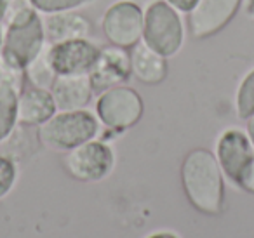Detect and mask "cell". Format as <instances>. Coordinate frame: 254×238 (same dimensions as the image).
<instances>
[{"label":"cell","instance_id":"20","mask_svg":"<svg viewBox=\"0 0 254 238\" xmlns=\"http://www.w3.org/2000/svg\"><path fill=\"white\" fill-rule=\"evenodd\" d=\"M37 12L40 14H53L61 11H77L89 5L94 0H30Z\"/></svg>","mask_w":254,"mask_h":238},{"label":"cell","instance_id":"26","mask_svg":"<svg viewBox=\"0 0 254 238\" xmlns=\"http://www.w3.org/2000/svg\"><path fill=\"white\" fill-rule=\"evenodd\" d=\"M244 11L249 18L254 19V0H246V4H244Z\"/></svg>","mask_w":254,"mask_h":238},{"label":"cell","instance_id":"24","mask_svg":"<svg viewBox=\"0 0 254 238\" xmlns=\"http://www.w3.org/2000/svg\"><path fill=\"white\" fill-rule=\"evenodd\" d=\"M145 238H181V237L173 230H157L153 233L146 235Z\"/></svg>","mask_w":254,"mask_h":238},{"label":"cell","instance_id":"3","mask_svg":"<svg viewBox=\"0 0 254 238\" xmlns=\"http://www.w3.org/2000/svg\"><path fill=\"white\" fill-rule=\"evenodd\" d=\"M47 46L44 21L35 9L23 12L5 21L4 47L0 63L14 70H26L30 63L42 53Z\"/></svg>","mask_w":254,"mask_h":238},{"label":"cell","instance_id":"25","mask_svg":"<svg viewBox=\"0 0 254 238\" xmlns=\"http://www.w3.org/2000/svg\"><path fill=\"white\" fill-rule=\"evenodd\" d=\"M246 132L249 136L251 143H253V148H254V115L246 119Z\"/></svg>","mask_w":254,"mask_h":238},{"label":"cell","instance_id":"16","mask_svg":"<svg viewBox=\"0 0 254 238\" xmlns=\"http://www.w3.org/2000/svg\"><path fill=\"white\" fill-rule=\"evenodd\" d=\"M19 91L0 80V144L5 143L18 127Z\"/></svg>","mask_w":254,"mask_h":238},{"label":"cell","instance_id":"21","mask_svg":"<svg viewBox=\"0 0 254 238\" xmlns=\"http://www.w3.org/2000/svg\"><path fill=\"white\" fill-rule=\"evenodd\" d=\"M33 9L30 0H7V11H5V21L16 18V16L23 14V12ZM4 21V23H5Z\"/></svg>","mask_w":254,"mask_h":238},{"label":"cell","instance_id":"6","mask_svg":"<svg viewBox=\"0 0 254 238\" xmlns=\"http://www.w3.org/2000/svg\"><path fill=\"white\" fill-rule=\"evenodd\" d=\"M63 167L70 178L80 182H99L115 169V151L110 143L94 137L63 157Z\"/></svg>","mask_w":254,"mask_h":238},{"label":"cell","instance_id":"23","mask_svg":"<svg viewBox=\"0 0 254 238\" xmlns=\"http://www.w3.org/2000/svg\"><path fill=\"white\" fill-rule=\"evenodd\" d=\"M166 2L169 5H173V7L176 9V11L188 14V12H190L191 9H193L195 5H197L198 0H166Z\"/></svg>","mask_w":254,"mask_h":238},{"label":"cell","instance_id":"7","mask_svg":"<svg viewBox=\"0 0 254 238\" xmlns=\"http://www.w3.org/2000/svg\"><path fill=\"white\" fill-rule=\"evenodd\" d=\"M101 32L108 44L131 49L143 39V9L134 0H117L101 16Z\"/></svg>","mask_w":254,"mask_h":238},{"label":"cell","instance_id":"27","mask_svg":"<svg viewBox=\"0 0 254 238\" xmlns=\"http://www.w3.org/2000/svg\"><path fill=\"white\" fill-rule=\"evenodd\" d=\"M5 11H7V0H0V25L5 21Z\"/></svg>","mask_w":254,"mask_h":238},{"label":"cell","instance_id":"2","mask_svg":"<svg viewBox=\"0 0 254 238\" xmlns=\"http://www.w3.org/2000/svg\"><path fill=\"white\" fill-rule=\"evenodd\" d=\"M101 123L92 112L71 110L56 112L47 122L37 127V137L44 148L56 153H66L99 136Z\"/></svg>","mask_w":254,"mask_h":238},{"label":"cell","instance_id":"9","mask_svg":"<svg viewBox=\"0 0 254 238\" xmlns=\"http://www.w3.org/2000/svg\"><path fill=\"white\" fill-rule=\"evenodd\" d=\"M244 0H198L188 12V30L197 40L218 35L226 28L242 7Z\"/></svg>","mask_w":254,"mask_h":238},{"label":"cell","instance_id":"13","mask_svg":"<svg viewBox=\"0 0 254 238\" xmlns=\"http://www.w3.org/2000/svg\"><path fill=\"white\" fill-rule=\"evenodd\" d=\"M42 21L46 39L49 44L75 39H89L92 33L91 19L78 11H61L46 14Z\"/></svg>","mask_w":254,"mask_h":238},{"label":"cell","instance_id":"8","mask_svg":"<svg viewBox=\"0 0 254 238\" xmlns=\"http://www.w3.org/2000/svg\"><path fill=\"white\" fill-rule=\"evenodd\" d=\"M214 157L225 179L239 188L247 167L254 158V148L246 129L228 127L221 130L214 144Z\"/></svg>","mask_w":254,"mask_h":238},{"label":"cell","instance_id":"11","mask_svg":"<svg viewBox=\"0 0 254 238\" xmlns=\"http://www.w3.org/2000/svg\"><path fill=\"white\" fill-rule=\"evenodd\" d=\"M99 54V47L89 39L49 44V61L58 75L89 73Z\"/></svg>","mask_w":254,"mask_h":238},{"label":"cell","instance_id":"17","mask_svg":"<svg viewBox=\"0 0 254 238\" xmlns=\"http://www.w3.org/2000/svg\"><path fill=\"white\" fill-rule=\"evenodd\" d=\"M25 75L26 82H30V85H33V87L51 89L53 82L56 80L58 73L54 71L53 64L49 61V42L42 49V53L26 66Z\"/></svg>","mask_w":254,"mask_h":238},{"label":"cell","instance_id":"1","mask_svg":"<svg viewBox=\"0 0 254 238\" xmlns=\"http://www.w3.org/2000/svg\"><path fill=\"white\" fill-rule=\"evenodd\" d=\"M181 186L188 203L204 216H219L225 210V176L214 153L193 148L181 162Z\"/></svg>","mask_w":254,"mask_h":238},{"label":"cell","instance_id":"28","mask_svg":"<svg viewBox=\"0 0 254 238\" xmlns=\"http://www.w3.org/2000/svg\"><path fill=\"white\" fill-rule=\"evenodd\" d=\"M2 47H4V30L0 28V58H2Z\"/></svg>","mask_w":254,"mask_h":238},{"label":"cell","instance_id":"19","mask_svg":"<svg viewBox=\"0 0 254 238\" xmlns=\"http://www.w3.org/2000/svg\"><path fill=\"white\" fill-rule=\"evenodd\" d=\"M19 169L14 158L0 155V200H4L18 182Z\"/></svg>","mask_w":254,"mask_h":238},{"label":"cell","instance_id":"10","mask_svg":"<svg viewBox=\"0 0 254 238\" xmlns=\"http://www.w3.org/2000/svg\"><path fill=\"white\" fill-rule=\"evenodd\" d=\"M131 56L129 49L117 46L99 47V54L89 70V78L94 92H103L110 87L126 84L131 78Z\"/></svg>","mask_w":254,"mask_h":238},{"label":"cell","instance_id":"15","mask_svg":"<svg viewBox=\"0 0 254 238\" xmlns=\"http://www.w3.org/2000/svg\"><path fill=\"white\" fill-rule=\"evenodd\" d=\"M58 112L51 89L25 87L18 96V123L26 127H39Z\"/></svg>","mask_w":254,"mask_h":238},{"label":"cell","instance_id":"12","mask_svg":"<svg viewBox=\"0 0 254 238\" xmlns=\"http://www.w3.org/2000/svg\"><path fill=\"white\" fill-rule=\"evenodd\" d=\"M51 94L58 106V112L85 110L96 94L89 73L58 75L51 85Z\"/></svg>","mask_w":254,"mask_h":238},{"label":"cell","instance_id":"22","mask_svg":"<svg viewBox=\"0 0 254 238\" xmlns=\"http://www.w3.org/2000/svg\"><path fill=\"white\" fill-rule=\"evenodd\" d=\"M239 188L247 193H251V195H254V158L249 164V167H247V171H246V174H244L242 181H240Z\"/></svg>","mask_w":254,"mask_h":238},{"label":"cell","instance_id":"4","mask_svg":"<svg viewBox=\"0 0 254 238\" xmlns=\"http://www.w3.org/2000/svg\"><path fill=\"white\" fill-rule=\"evenodd\" d=\"M143 42L162 56L174 58L185 44L181 12L166 0H150L143 9Z\"/></svg>","mask_w":254,"mask_h":238},{"label":"cell","instance_id":"5","mask_svg":"<svg viewBox=\"0 0 254 238\" xmlns=\"http://www.w3.org/2000/svg\"><path fill=\"white\" fill-rule=\"evenodd\" d=\"M145 113V101L136 89L129 85H115L99 92L94 103V115L103 129H110L120 136L134 127Z\"/></svg>","mask_w":254,"mask_h":238},{"label":"cell","instance_id":"18","mask_svg":"<svg viewBox=\"0 0 254 238\" xmlns=\"http://www.w3.org/2000/svg\"><path fill=\"white\" fill-rule=\"evenodd\" d=\"M235 110L242 120L254 115V68L249 70L240 80L235 92Z\"/></svg>","mask_w":254,"mask_h":238},{"label":"cell","instance_id":"14","mask_svg":"<svg viewBox=\"0 0 254 238\" xmlns=\"http://www.w3.org/2000/svg\"><path fill=\"white\" fill-rule=\"evenodd\" d=\"M131 56V73L138 82L145 85H159L169 75L167 58L157 53L155 49L139 40L134 47L129 49Z\"/></svg>","mask_w":254,"mask_h":238}]
</instances>
